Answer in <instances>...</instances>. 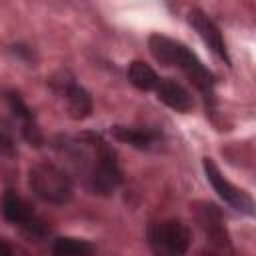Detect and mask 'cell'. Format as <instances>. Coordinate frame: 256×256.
Here are the masks:
<instances>
[{
    "label": "cell",
    "instance_id": "30bf717a",
    "mask_svg": "<svg viewBox=\"0 0 256 256\" xmlns=\"http://www.w3.org/2000/svg\"><path fill=\"white\" fill-rule=\"evenodd\" d=\"M180 46H182L180 42H176L168 36H162V34H152L148 38V48H150L152 56L164 66H174V60H176Z\"/></svg>",
    "mask_w": 256,
    "mask_h": 256
},
{
    "label": "cell",
    "instance_id": "7c38bea8",
    "mask_svg": "<svg viewBox=\"0 0 256 256\" xmlns=\"http://www.w3.org/2000/svg\"><path fill=\"white\" fill-rule=\"evenodd\" d=\"M128 78H130V82L138 88V90H154L156 88V84H158V74L148 66V64H144V62H140V60H136V62H132L130 64V68H128Z\"/></svg>",
    "mask_w": 256,
    "mask_h": 256
},
{
    "label": "cell",
    "instance_id": "2e32d148",
    "mask_svg": "<svg viewBox=\"0 0 256 256\" xmlns=\"http://www.w3.org/2000/svg\"><path fill=\"white\" fill-rule=\"evenodd\" d=\"M200 256H218V254H214V252H204V254H200Z\"/></svg>",
    "mask_w": 256,
    "mask_h": 256
},
{
    "label": "cell",
    "instance_id": "7a4b0ae2",
    "mask_svg": "<svg viewBox=\"0 0 256 256\" xmlns=\"http://www.w3.org/2000/svg\"><path fill=\"white\" fill-rule=\"evenodd\" d=\"M150 244L160 256H182L190 246V230L180 220H164L152 226Z\"/></svg>",
    "mask_w": 256,
    "mask_h": 256
},
{
    "label": "cell",
    "instance_id": "4fadbf2b",
    "mask_svg": "<svg viewBox=\"0 0 256 256\" xmlns=\"http://www.w3.org/2000/svg\"><path fill=\"white\" fill-rule=\"evenodd\" d=\"M112 134H114L116 140L126 142V144H132V146H136V148H148V146L156 140V134L150 132V130L126 128V126H114V128H112Z\"/></svg>",
    "mask_w": 256,
    "mask_h": 256
},
{
    "label": "cell",
    "instance_id": "ba28073f",
    "mask_svg": "<svg viewBox=\"0 0 256 256\" xmlns=\"http://www.w3.org/2000/svg\"><path fill=\"white\" fill-rule=\"evenodd\" d=\"M154 90L158 94V100H162L168 108H172L176 112H190L194 106L190 92L182 84H178L170 78H160Z\"/></svg>",
    "mask_w": 256,
    "mask_h": 256
},
{
    "label": "cell",
    "instance_id": "6da1fadb",
    "mask_svg": "<svg viewBox=\"0 0 256 256\" xmlns=\"http://www.w3.org/2000/svg\"><path fill=\"white\" fill-rule=\"evenodd\" d=\"M30 188L32 192L50 202V204H66L72 198V182L54 164L42 162L30 168Z\"/></svg>",
    "mask_w": 256,
    "mask_h": 256
},
{
    "label": "cell",
    "instance_id": "5bb4252c",
    "mask_svg": "<svg viewBox=\"0 0 256 256\" xmlns=\"http://www.w3.org/2000/svg\"><path fill=\"white\" fill-rule=\"evenodd\" d=\"M14 150V136H12V130L10 126L0 120V152L2 154H10Z\"/></svg>",
    "mask_w": 256,
    "mask_h": 256
},
{
    "label": "cell",
    "instance_id": "9c48e42d",
    "mask_svg": "<svg viewBox=\"0 0 256 256\" xmlns=\"http://www.w3.org/2000/svg\"><path fill=\"white\" fill-rule=\"evenodd\" d=\"M64 96H66V110H68L70 118L82 120V118L90 116V112H92V98H90V94L82 86H78L74 82H68L66 88H64Z\"/></svg>",
    "mask_w": 256,
    "mask_h": 256
},
{
    "label": "cell",
    "instance_id": "3957f363",
    "mask_svg": "<svg viewBox=\"0 0 256 256\" xmlns=\"http://www.w3.org/2000/svg\"><path fill=\"white\" fill-rule=\"evenodd\" d=\"M202 166H204V172H206L208 182L212 184V188L218 192L220 198H224L230 206H234V208L240 210V212L254 214V202H252V198H250L244 190H240V188H236L234 184H230V182L222 176V172L218 170V166L214 164L212 158L206 156V158L202 160Z\"/></svg>",
    "mask_w": 256,
    "mask_h": 256
},
{
    "label": "cell",
    "instance_id": "8992f818",
    "mask_svg": "<svg viewBox=\"0 0 256 256\" xmlns=\"http://www.w3.org/2000/svg\"><path fill=\"white\" fill-rule=\"evenodd\" d=\"M174 66H178L198 90H202V92H206V94L212 90V86H214L212 74H210V72L206 70V66L196 58V54L190 52L184 44L180 46V50H178V54H176Z\"/></svg>",
    "mask_w": 256,
    "mask_h": 256
},
{
    "label": "cell",
    "instance_id": "52a82bcc",
    "mask_svg": "<svg viewBox=\"0 0 256 256\" xmlns=\"http://www.w3.org/2000/svg\"><path fill=\"white\" fill-rule=\"evenodd\" d=\"M2 214L12 224H20V226H24L28 230L38 228V222L34 218V212H32L30 204L22 196L12 192V190H8L4 194V198H2Z\"/></svg>",
    "mask_w": 256,
    "mask_h": 256
},
{
    "label": "cell",
    "instance_id": "9a60e30c",
    "mask_svg": "<svg viewBox=\"0 0 256 256\" xmlns=\"http://www.w3.org/2000/svg\"><path fill=\"white\" fill-rule=\"evenodd\" d=\"M0 256H12V248L8 246V242H4L0 238Z\"/></svg>",
    "mask_w": 256,
    "mask_h": 256
},
{
    "label": "cell",
    "instance_id": "277c9868",
    "mask_svg": "<svg viewBox=\"0 0 256 256\" xmlns=\"http://www.w3.org/2000/svg\"><path fill=\"white\" fill-rule=\"evenodd\" d=\"M90 180H92V190L98 194H110L122 182V172L108 148H100L98 162L92 170Z\"/></svg>",
    "mask_w": 256,
    "mask_h": 256
},
{
    "label": "cell",
    "instance_id": "5b68a950",
    "mask_svg": "<svg viewBox=\"0 0 256 256\" xmlns=\"http://www.w3.org/2000/svg\"><path fill=\"white\" fill-rule=\"evenodd\" d=\"M188 18H190V24L194 26V30L198 32V36L204 40V44L218 56V58H222L226 64L230 62V58H228V52H226V44H224V38H222V34H220V30H218V26L202 12V10H198V8H194V10H190V14H188Z\"/></svg>",
    "mask_w": 256,
    "mask_h": 256
},
{
    "label": "cell",
    "instance_id": "8fae6325",
    "mask_svg": "<svg viewBox=\"0 0 256 256\" xmlns=\"http://www.w3.org/2000/svg\"><path fill=\"white\" fill-rule=\"evenodd\" d=\"M52 256H94V246L82 238H58L52 248Z\"/></svg>",
    "mask_w": 256,
    "mask_h": 256
}]
</instances>
